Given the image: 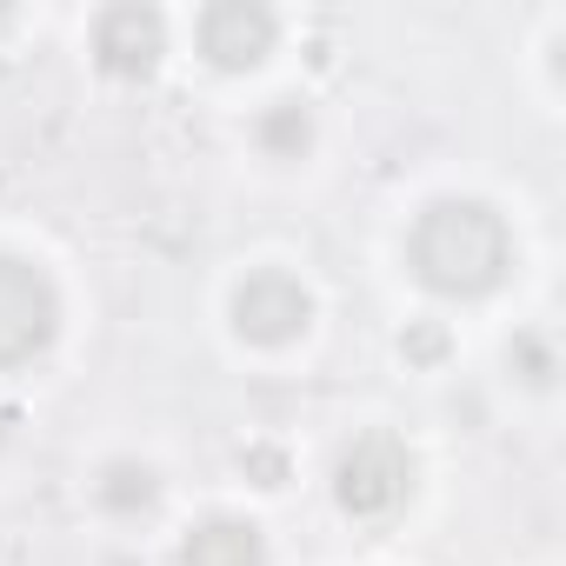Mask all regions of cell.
I'll list each match as a JSON object with an SVG mask.
<instances>
[{"instance_id":"obj_9","label":"cell","mask_w":566,"mask_h":566,"mask_svg":"<svg viewBox=\"0 0 566 566\" xmlns=\"http://www.w3.org/2000/svg\"><path fill=\"white\" fill-rule=\"evenodd\" d=\"M154 493H160V486H154V473H147V467H127V460H120V467H107V480H101V500H107L114 513H147V506H154Z\"/></svg>"},{"instance_id":"obj_6","label":"cell","mask_w":566,"mask_h":566,"mask_svg":"<svg viewBox=\"0 0 566 566\" xmlns=\"http://www.w3.org/2000/svg\"><path fill=\"white\" fill-rule=\"evenodd\" d=\"M273 48V14L260 8V0H213V8L200 14V54L227 74L253 67L260 54Z\"/></svg>"},{"instance_id":"obj_3","label":"cell","mask_w":566,"mask_h":566,"mask_svg":"<svg viewBox=\"0 0 566 566\" xmlns=\"http://www.w3.org/2000/svg\"><path fill=\"white\" fill-rule=\"evenodd\" d=\"M407 486H413V453H407L394 433L354 440V447L340 453V467H334V493H340V506L360 513V520L394 513V506L407 500Z\"/></svg>"},{"instance_id":"obj_8","label":"cell","mask_w":566,"mask_h":566,"mask_svg":"<svg viewBox=\"0 0 566 566\" xmlns=\"http://www.w3.org/2000/svg\"><path fill=\"white\" fill-rule=\"evenodd\" d=\"M307 134H314V120H307L301 101H273V107L260 114V140H266V154H280V160H294V154L307 147Z\"/></svg>"},{"instance_id":"obj_5","label":"cell","mask_w":566,"mask_h":566,"mask_svg":"<svg viewBox=\"0 0 566 566\" xmlns=\"http://www.w3.org/2000/svg\"><path fill=\"white\" fill-rule=\"evenodd\" d=\"M94 54H101L107 74L140 81V74H154V61L167 54V28H160L154 8H140V0H120V8H107V14L94 21Z\"/></svg>"},{"instance_id":"obj_2","label":"cell","mask_w":566,"mask_h":566,"mask_svg":"<svg viewBox=\"0 0 566 566\" xmlns=\"http://www.w3.org/2000/svg\"><path fill=\"white\" fill-rule=\"evenodd\" d=\"M61 327V294L34 260L0 253V374L34 360Z\"/></svg>"},{"instance_id":"obj_7","label":"cell","mask_w":566,"mask_h":566,"mask_svg":"<svg viewBox=\"0 0 566 566\" xmlns=\"http://www.w3.org/2000/svg\"><path fill=\"white\" fill-rule=\"evenodd\" d=\"M180 566H266L260 526L247 520H207L180 539Z\"/></svg>"},{"instance_id":"obj_1","label":"cell","mask_w":566,"mask_h":566,"mask_svg":"<svg viewBox=\"0 0 566 566\" xmlns=\"http://www.w3.org/2000/svg\"><path fill=\"white\" fill-rule=\"evenodd\" d=\"M407 260H413V273L427 280L433 294L480 301V294L500 287L506 266H513V233H506V220L486 200H433L413 220Z\"/></svg>"},{"instance_id":"obj_4","label":"cell","mask_w":566,"mask_h":566,"mask_svg":"<svg viewBox=\"0 0 566 566\" xmlns=\"http://www.w3.org/2000/svg\"><path fill=\"white\" fill-rule=\"evenodd\" d=\"M307 321H314V301H307V287H301L294 273L266 266V273H247V280H240V294H233V327H240L247 340L287 347V340L307 334Z\"/></svg>"},{"instance_id":"obj_10","label":"cell","mask_w":566,"mask_h":566,"mask_svg":"<svg viewBox=\"0 0 566 566\" xmlns=\"http://www.w3.org/2000/svg\"><path fill=\"white\" fill-rule=\"evenodd\" d=\"M513 360H520V380H533V387L553 380V347H546V340H533V334L513 340Z\"/></svg>"}]
</instances>
